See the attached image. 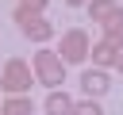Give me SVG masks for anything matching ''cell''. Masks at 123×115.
Here are the masks:
<instances>
[{
    "label": "cell",
    "instance_id": "1",
    "mask_svg": "<svg viewBox=\"0 0 123 115\" xmlns=\"http://www.w3.org/2000/svg\"><path fill=\"white\" fill-rule=\"evenodd\" d=\"M31 73H35V84H46V88H62L65 84V61L58 58V50L38 46L35 58H31Z\"/></svg>",
    "mask_w": 123,
    "mask_h": 115
},
{
    "label": "cell",
    "instance_id": "2",
    "mask_svg": "<svg viewBox=\"0 0 123 115\" xmlns=\"http://www.w3.org/2000/svg\"><path fill=\"white\" fill-rule=\"evenodd\" d=\"M12 19H15V27L23 31V38H31V42H38V46L54 38V23H50L42 12H31V8L19 4V8L12 12Z\"/></svg>",
    "mask_w": 123,
    "mask_h": 115
},
{
    "label": "cell",
    "instance_id": "3",
    "mask_svg": "<svg viewBox=\"0 0 123 115\" xmlns=\"http://www.w3.org/2000/svg\"><path fill=\"white\" fill-rule=\"evenodd\" d=\"M31 84H35V73H31V65H27L23 58H12V61L0 69V88H4L8 96H27Z\"/></svg>",
    "mask_w": 123,
    "mask_h": 115
},
{
    "label": "cell",
    "instance_id": "4",
    "mask_svg": "<svg viewBox=\"0 0 123 115\" xmlns=\"http://www.w3.org/2000/svg\"><path fill=\"white\" fill-rule=\"evenodd\" d=\"M88 34L81 31V27H73V31H65L62 34V46H58V58L65 61V65H81L85 58H88Z\"/></svg>",
    "mask_w": 123,
    "mask_h": 115
},
{
    "label": "cell",
    "instance_id": "5",
    "mask_svg": "<svg viewBox=\"0 0 123 115\" xmlns=\"http://www.w3.org/2000/svg\"><path fill=\"white\" fill-rule=\"evenodd\" d=\"M119 54H123V42H115V38H100V42L88 46V58H92L96 69H111L119 61Z\"/></svg>",
    "mask_w": 123,
    "mask_h": 115
},
{
    "label": "cell",
    "instance_id": "6",
    "mask_svg": "<svg viewBox=\"0 0 123 115\" xmlns=\"http://www.w3.org/2000/svg\"><path fill=\"white\" fill-rule=\"evenodd\" d=\"M81 88H85V96H88V100H100V96L111 88L108 69H96V65H92V69H85V73H81Z\"/></svg>",
    "mask_w": 123,
    "mask_h": 115
},
{
    "label": "cell",
    "instance_id": "7",
    "mask_svg": "<svg viewBox=\"0 0 123 115\" xmlns=\"http://www.w3.org/2000/svg\"><path fill=\"white\" fill-rule=\"evenodd\" d=\"M42 111H46V115H69V111H73V96H69L65 88H50L46 100H42Z\"/></svg>",
    "mask_w": 123,
    "mask_h": 115
},
{
    "label": "cell",
    "instance_id": "8",
    "mask_svg": "<svg viewBox=\"0 0 123 115\" xmlns=\"http://www.w3.org/2000/svg\"><path fill=\"white\" fill-rule=\"evenodd\" d=\"M0 115H35V104L31 96H8L0 104Z\"/></svg>",
    "mask_w": 123,
    "mask_h": 115
},
{
    "label": "cell",
    "instance_id": "9",
    "mask_svg": "<svg viewBox=\"0 0 123 115\" xmlns=\"http://www.w3.org/2000/svg\"><path fill=\"white\" fill-rule=\"evenodd\" d=\"M85 8H88V19H92V23H104V19L119 8V0H88Z\"/></svg>",
    "mask_w": 123,
    "mask_h": 115
},
{
    "label": "cell",
    "instance_id": "10",
    "mask_svg": "<svg viewBox=\"0 0 123 115\" xmlns=\"http://www.w3.org/2000/svg\"><path fill=\"white\" fill-rule=\"evenodd\" d=\"M100 27H104V38H115V42H123V4H119V8H115V12H111L104 23H100Z\"/></svg>",
    "mask_w": 123,
    "mask_h": 115
},
{
    "label": "cell",
    "instance_id": "11",
    "mask_svg": "<svg viewBox=\"0 0 123 115\" xmlns=\"http://www.w3.org/2000/svg\"><path fill=\"white\" fill-rule=\"evenodd\" d=\"M69 115H104V107L96 100H73V111Z\"/></svg>",
    "mask_w": 123,
    "mask_h": 115
},
{
    "label": "cell",
    "instance_id": "12",
    "mask_svg": "<svg viewBox=\"0 0 123 115\" xmlns=\"http://www.w3.org/2000/svg\"><path fill=\"white\" fill-rule=\"evenodd\" d=\"M19 4H23V8H31V12H42V8H46V0H19Z\"/></svg>",
    "mask_w": 123,
    "mask_h": 115
},
{
    "label": "cell",
    "instance_id": "13",
    "mask_svg": "<svg viewBox=\"0 0 123 115\" xmlns=\"http://www.w3.org/2000/svg\"><path fill=\"white\" fill-rule=\"evenodd\" d=\"M65 4H69V8H85L88 0H65Z\"/></svg>",
    "mask_w": 123,
    "mask_h": 115
},
{
    "label": "cell",
    "instance_id": "14",
    "mask_svg": "<svg viewBox=\"0 0 123 115\" xmlns=\"http://www.w3.org/2000/svg\"><path fill=\"white\" fill-rule=\"evenodd\" d=\"M115 69H119V73H123V54H119V61H115Z\"/></svg>",
    "mask_w": 123,
    "mask_h": 115
}]
</instances>
